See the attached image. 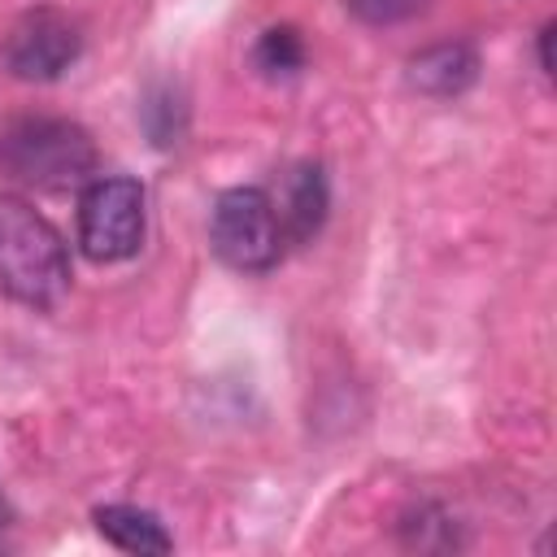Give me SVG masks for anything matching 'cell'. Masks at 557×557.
Wrapping results in <instances>:
<instances>
[{
	"label": "cell",
	"instance_id": "6da1fadb",
	"mask_svg": "<svg viewBox=\"0 0 557 557\" xmlns=\"http://www.w3.org/2000/svg\"><path fill=\"white\" fill-rule=\"evenodd\" d=\"M70 248L61 231L22 196H0V292L26 309H57L70 292Z\"/></svg>",
	"mask_w": 557,
	"mask_h": 557
},
{
	"label": "cell",
	"instance_id": "7a4b0ae2",
	"mask_svg": "<svg viewBox=\"0 0 557 557\" xmlns=\"http://www.w3.org/2000/svg\"><path fill=\"white\" fill-rule=\"evenodd\" d=\"M96 144L70 117L22 113L0 126V170L39 191H65L96 178Z\"/></svg>",
	"mask_w": 557,
	"mask_h": 557
},
{
	"label": "cell",
	"instance_id": "3957f363",
	"mask_svg": "<svg viewBox=\"0 0 557 557\" xmlns=\"http://www.w3.org/2000/svg\"><path fill=\"white\" fill-rule=\"evenodd\" d=\"M209 244L239 274H270L283 261V222L265 187H226L209 213Z\"/></svg>",
	"mask_w": 557,
	"mask_h": 557
},
{
	"label": "cell",
	"instance_id": "277c9868",
	"mask_svg": "<svg viewBox=\"0 0 557 557\" xmlns=\"http://www.w3.org/2000/svg\"><path fill=\"white\" fill-rule=\"evenodd\" d=\"M144 187L126 174H100L91 183H83L78 196V248L87 261L96 265H113L126 261L144 248V226H148V209H144Z\"/></svg>",
	"mask_w": 557,
	"mask_h": 557
},
{
	"label": "cell",
	"instance_id": "5b68a950",
	"mask_svg": "<svg viewBox=\"0 0 557 557\" xmlns=\"http://www.w3.org/2000/svg\"><path fill=\"white\" fill-rule=\"evenodd\" d=\"M78 52H83L78 22L65 9H52V4L26 9L9 26V35L0 44L4 70L13 78H22V83H52V78H61L78 61Z\"/></svg>",
	"mask_w": 557,
	"mask_h": 557
},
{
	"label": "cell",
	"instance_id": "8992f818",
	"mask_svg": "<svg viewBox=\"0 0 557 557\" xmlns=\"http://www.w3.org/2000/svg\"><path fill=\"white\" fill-rule=\"evenodd\" d=\"M474 78H479V52L461 39L431 44V48H422L405 61V83L422 96H435V100L461 96Z\"/></svg>",
	"mask_w": 557,
	"mask_h": 557
},
{
	"label": "cell",
	"instance_id": "52a82bcc",
	"mask_svg": "<svg viewBox=\"0 0 557 557\" xmlns=\"http://www.w3.org/2000/svg\"><path fill=\"white\" fill-rule=\"evenodd\" d=\"M278 209V222H283V235L292 244H309L322 222H326V209H331V187H326V170L318 161H300L287 183H283V200L274 205Z\"/></svg>",
	"mask_w": 557,
	"mask_h": 557
},
{
	"label": "cell",
	"instance_id": "ba28073f",
	"mask_svg": "<svg viewBox=\"0 0 557 557\" xmlns=\"http://www.w3.org/2000/svg\"><path fill=\"white\" fill-rule=\"evenodd\" d=\"M91 522H96V531H100L113 548L135 553V557H161V553L174 548L165 522H161L152 509H139V505H100V509L91 513Z\"/></svg>",
	"mask_w": 557,
	"mask_h": 557
},
{
	"label": "cell",
	"instance_id": "9c48e42d",
	"mask_svg": "<svg viewBox=\"0 0 557 557\" xmlns=\"http://www.w3.org/2000/svg\"><path fill=\"white\" fill-rule=\"evenodd\" d=\"M252 65L265 78H292L305 70V39L296 26H270L252 44Z\"/></svg>",
	"mask_w": 557,
	"mask_h": 557
},
{
	"label": "cell",
	"instance_id": "30bf717a",
	"mask_svg": "<svg viewBox=\"0 0 557 557\" xmlns=\"http://www.w3.org/2000/svg\"><path fill=\"white\" fill-rule=\"evenodd\" d=\"M144 126H148V135H152L157 148L178 144V135H183V104H178V96H174L170 87H161V91L148 96V104H144Z\"/></svg>",
	"mask_w": 557,
	"mask_h": 557
},
{
	"label": "cell",
	"instance_id": "8fae6325",
	"mask_svg": "<svg viewBox=\"0 0 557 557\" xmlns=\"http://www.w3.org/2000/svg\"><path fill=\"white\" fill-rule=\"evenodd\" d=\"M435 0H344V9L366 26H400L431 9Z\"/></svg>",
	"mask_w": 557,
	"mask_h": 557
},
{
	"label": "cell",
	"instance_id": "7c38bea8",
	"mask_svg": "<svg viewBox=\"0 0 557 557\" xmlns=\"http://www.w3.org/2000/svg\"><path fill=\"white\" fill-rule=\"evenodd\" d=\"M548 44H553V22L540 30V70H544V74H553V57H548Z\"/></svg>",
	"mask_w": 557,
	"mask_h": 557
},
{
	"label": "cell",
	"instance_id": "4fadbf2b",
	"mask_svg": "<svg viewBox=\"0 0 557 557\" xmlns=\"http://www.w3.org/2000/svg\"><path fill=\"white\" fill-rule=\"evenodd\" d=\"M4 522H13V509H9V500H4V492H0V527Z\"/></svg>",
	"mask_w": 557,
	"mask_h": 557
}]
</instances>
